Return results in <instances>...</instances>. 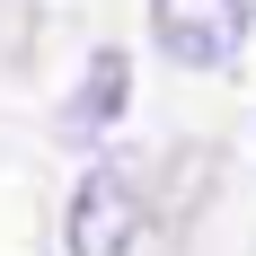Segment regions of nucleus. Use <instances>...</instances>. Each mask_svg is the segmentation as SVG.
Instances as JSON below:
<instances>
[{
  "instance_id": "nucleus-3",
  "label": "nucleus",
  "mask_w": 256,
  "mask_h": 256,
  "mask_svg": "<svg viewBox=\"0 0 256 256\" xmlns=\"http://www.w3.org/2000/svg\"><path fill=\"white\" fill-rule=\"evenodd\" d=\"M124 88H132V62H124L115 44H98V53H88V71H80V88H71V106H62V132H71V142L106 132L115 115H124Z\"/></svg>"
},
{
  "instance_id": "nucleus-2",
  "label": "nucleus",
  "mask_w": 256,
  "mask_h": 256,
  "mask_svg": "<svg viewBox=\"0 0 256 256\" xmlns=\"http://www.w3.org/2000/svg\"><path fill=\"white\" fill-rule=\"evenodd\" d=\"M142 238V194L115 159H98L88 177L71 186V212H62V248L71 256H132Z\"/></svg>"
},
{
  "instance_id": "nucleus-1",
  "label": "nucleus",
  "mask_w": 256,
  "mask_h": 256,
  "mask_svg": "<svg viewBox=\"0 0 256 256\" xmlns=\"http://www.w3.org/2000/svg\"><path fill=\"white\" fill-rule=\"evenodd\" d=\"M256 0H150V36L177 71H230L248 53Z\"/></svg>"
}]
</instances>
